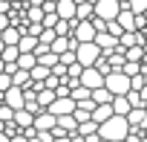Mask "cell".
I'll list each match as a JSON object with an SVG mask.
<instances>
[{
    "label": "cell",
    "mask_w": 147,
    "mask_h": 142,
    "mask_svg": "<svg viewBox=\"0 0 147 142\" xmlns=\"http://www.w3.org/2000/svg\"><path fill=\"white\" fill-rule=\"evenodd\" d=\"M58 64H63V67H69V64H75V49H63V52L58 55Z\"/></svg>",
    "instance_id": "cell-31"
},
{
    "label": "cell",
    "mask_w": 147,
    "mask_h": 142,
    "mask_svg": "<svg viewBox=\"0 0 147 142\" xmlns=\"http://www.w3.org/2000/svg\"><path fill=\"white\" fill-rule=\"evenodd\" d=\"M138 96H141V102H147V87H141V90H138Z\"/></svg>",
    "instance_id": "cell-39"
},
{
    "label": "cell",
    "mask_w": 147,
    "mask_h": 142,
    "mask_svg": "<svg viewBox=\"0 0 147 142\" xmlns=\"http://www.w3.org/2000/svg\"><path fill=\"white\" fill-rule=\"evenodd\" d=\"M23 102H26V93H23V87H9V90H3V104L6 107H12V110H20L23 107Z\"/></svg>",
    "instance_id": "cell-7"
},
{
    "label": "cell",
    "mask_w": 147,
    "mask_h": 142,
    "mask_svg": "<svg viewBox=\"0 0 147 142\" xmlns=\"http://www.w3.org/2000/svg\"><path fill=\"white\" fill-rule=\"evenodd\" d=\"M121 9H130L133 15H144L147 12V0H121Z\"/></svg>",
    "instance_id": "cell-19"
},
{
    "label": "cell",
    "mask_w": 147,
    "mask_h": 142,
    "mask_svg": "<svg viewBox=\"0 0 147 142\" xmlns=\"http://www.w3.org/2000/svg\"><path fill=\"white\" fill-rule=\"evenodd\" d=\"M9 23H12V20H9V15H0V32H3Z\"/></svg>",
    "instance_id": "cell-37"
},
{
    "label": "cell",
    "mask_w": 147,
    "mask_h": 142,
    "mask_svg": "<svg viewBox=\"0 0 147 142\" xmlns=\"http://www.w3.org/2000/svg\"><path fill=\"white\" fill-rule=\"evenodd\" d=\"M144 18H147V12H144Z\"/></svg>",
    "instance_id": "cell-46"
},
{
    "label": "cell",
    "mask_w": 147,
    "mask_h": 142,
    "mask_svg": "<svg viewBox=\"0 0 147 142\" xmlns=\"http://www.w3.org/2000/svg\"><path fill=\"white\" fill-rule=\"evenodd\" d=\"M3 70H6V64H3V58H0V73H3Z\"/></svg>",
    "instance_id": "cell-42"
},
{
    "label": "cell",
    "mask_w": 147,
    "mask_h": 142,
    "mask_svg": "<svg viewBox=\"0 0 147 142\" xmlns=\"http://www.w3.org/2000/svg\"><path fill=\"white\" fill-rule=\"evenodd\" d=\"M92 18V3L84 0V3H75V20H90Z\"/></svg>",
    "instance_id": "cell-20"
},
{
    "label": "cell",
    "mask_w": 147,
    "mask_h": 142,
    "mask_svg": "<svg viewBox=\"0 0 147 142\" xmlns=\"http://www.w3.org/2000/svg\"><path fill=\"white\" fill-rule=\"evenodd\" d=\"M78 84H81V87H87V90H95V87H101V84H104V76L98 73L95 67H81Z\"/></svg>",
    "instance_id": "cell-5"
},
{
    "label": "cell",
    "mask_w": 147,
    "mask_h": 142,
    "mask_svg": "<svg viewBox=\"0 0 147 142\" xmlns=\"http://www.w3.org/2000/svg\"><path fill=\"white\" fill-rule=\"evenodd\" d=\"M124 119H127L130 128H141V130L147 128V110H144V107H130Z\"/></svg>",
    "instance_id": "cell-10"
},
{
    "label": "cell",
    "mask_w": 147,
    "mask_h": 142,
    "mask_svg": "<svg viewBox=\"0 0 147 142\" xmlns=\"http://www.w3.org/2000/svg\"><path fill=\"white\" fill-rule=\"evenodd\" d=\"M35 58H38V64H43V67H55V64H58V55H55L52 49H46V52H38Z\"/></svg>",
    "instance_id": "cell-25"
},
{
    "label": "cell",
    "mask_w": 147,
    "mask_h": 142,
    "mask_svg": "<svg viewBox=\"0 0 147 142\" xmlns=\"http://www.w3.org/2000/svg\"><path fill=\"white\" fill-rule=\"evenodd\" d=\"M9 76H12V84H15V87H23V90H26V87H29V81H32V79H29V73H26V70H18V67L12 70Z\"/></svg>",
    "instance_id": "cell-16"
},
{
    "label": "cell",
    "mask_w": 147,
    "mask_h": 142,
    "mask_svg": "<svg viewBox=\"0 0 147 142\" xmlns=\"http://www.w3.org/2000/svg\"><path fill=\"white\" fill-rule=\"evenodd\" d=\"M20 35H23V32H20V29H18L15 23H9V26H6L3 32H0V41H3L6 46H18V41H20Z\"/></svg>",
    "instance_id": "cell-13"
},
{
    "label": "cell",
    "mask_w": 147,
    "mask_h": 142,
    "mask_svg": "<svg viewBox=\"0 0 147 142\" xmlns=\"http://www.w3.org/2000/svg\"><path fill=\"white\" fill-rule=\"evenodd\" d=\"M9 87H12V76L3 70V73H0V93H3V90H9Z\"/></svg>",
    "instance_id": "cell-34"
},
{
    "label": "cell",
    "mask_w": 147,
    "mask_h": 142,
    "mask_svg": "<svg viewBox=\"0 0 147 142\" xmlns=\"http://www.w3.org/2000/svg\"><path fill=\"white\" fill-rule=\"evenodd\" d=\"M75 107H81V110H87V113H92V110H95V102H92V99H84V102H78Z\"/></svg>",
    "instance_id": "cell-36"
},
{
    "label": "cell",
    "mask_w": 147,
    "mask_h": 142,
    "mask_svg": "<svg viewBox=\"0 0 147 142\" xmlns=\"http://www.w3.org/2000/svg\"><path fill=\"white\" fill-rule=\"evenodd\" d=\"M110 107H113V113H118V116H127V110H130V102H127V96H113Z\"/></svg>",
    "instance_id": "cell-18"
},
{
    "label": "cell",
    "mask_w": 147,
    "mask_h": 142,
    "mask_svg": "<svg viewBox=\"0 0 147 142\" xmlns=\"http://www.w3.org/2000/svg\"><path fill=\"white\" fill-rule=\"evenodd\" d=\"M52 116H66V113H72V110H75V102H72L69 96H55L52 99V104L46 107Z\"/></svg>",
    "instance_id": "cell-8"
},
{
    "label": "cell",
    "mask_w": 147,
    "mask_h": 142,
    "mask_svg": "<svg viewBox=\"0 0 147 142\" xmlns=\"http://www.w3.org/2000/svg\"><path fill=\"white\" fill-rule=\"evenodd\" d=\"M118 12H121V0H95V3H92V18L115 20Z\"/></svg>",
    "instance_id": "cell-4"
},
{
    "label": "cell",
    "mask_w": 147,
    "mask_h": 142,
    "mask_svg": "<svg viewBox=\"0 0 147 142\" xmlns=\"http://www.w3.org/2000/svg\"><path fill=\"white\" fill-rule=\"evenodd\" d=\"M35 64H38L35 52H18V58H15V67H18V70H26V73H29Z\"/></svg>",
    "instance_id": "cell-14"
},
{
    "label": "cell",
    "mask_w": 147,
    "mask_h": 142,
    "mask_svg": "<svg viewBox=\"0 0 147 142\" xmlns=\"http://www.w3.org/2000/svg\"><path fill=\"white\" fill-rule=\"evenodd\" d=\"M72 38H75L78 44H84V41H92L95 38V26L90 23V20H72V32H69Z\"/></svg>",
    "instance_id": "cell-6"
},
{
    "label": "cell",
    "mask_w": 147,
    "mask_h": 142,
    "mask_svg": "<svg viewBox=\"0 0 147 142\" xmlns=\"http://www.w3.org/2000/svg\"><path fill=\"white\" fill-rule=\"evenodd\" d=\"M75 133H81V136H90V133H98V122H92V116H90V119H84V122H78V128H75Z\"/></svg>",
    "instance_id": "cell-22"
},
{
    "label": "cell",
    "mask_w": 147,
    "mask_h": 142,
    "mask_svg": "<svg viewBox=\"0 0 147 142\" xmlns=\"http://www.w3.org/2000/svg\"><path fill=\"white\" fill-rule=\"evenodd\" d=\"M144 110H147V102H144Z\"/></svg>",
    "instance_id": "cell-45"
},
{
    "label": "cell",
    "mask_w": 147,
    "mask_h": 142,
    "mask_svg": "<svg viewBox=\"0 0 147 142\" xmlns=\"http://www.w3.org/2000/svg\"><path fill=\"white\" fill-rule=\"evenodd\" d=\"M52 29H55V35H69V32H72V20H61V18H58V23H55Z\"/></svg>",
    "instance_id": "cell-29"
},
{
    "label": "cell",
    "mask_w": 147,
    "mask_h": 142,
    "mask_svg": "<svg viewBox=\"0 0 147 142\" xmlns=\"http://www.w3.org/2000/svg\"><path fill=\"white\" fill-rule=\"evenodd\" d=\"M92 41H95V46L101 49V55H107V52H113V49L118 46V38H115V35H110V32H104V29H101V32H95V38H92Z\"/></svg>",
    "instance_id": "cell-9"
},
{
    "label": "cell",
    "mask_w": 147,
    "mask_h": 142,
    "mask_svg": "<svg viewBox=\"0 0 147 142\" xmlns=\"http://www.w3.org/2000/svg\"><path fill=\"white\" fill-rule=\"evenodd\" d=\"M12 107H6V104H0V122H12Z\"/></svg>",
    "instance_id": "cell-35"
},
{
    "label": "cell",
    "mask_w": 147,
    "mask_h": 142,
    "mask_svg": "<svg viewBox=\"0 0 147 142\" xmlns=\"http://www.w3.org/2000/svg\"><path fill=\"white\" fill-rule=\"evenodd\" d=\"M18 46H6L3 44V52H0V58H3V64H15V58H18Z\"/></svg>",
    "instance_id": "cell-27"
},
{
    "label": "cell",
    "mask_w": 147,
    "mask_h": 142,
    "mask_svg": "<svg viewBox=\"0 0 147 142\" xmlns=\"http://www.w3.org/2000/svg\"><path fill=\"white\" fill-rule=\"evenodd\" d=\"M0 142H9V136H6V130H0Z\"/></svg>",
    "instance_id": "cell-41"
},
{
    "label": "cell",
    "mask_w": 147,
    "mask_h": 142,
    "mask_svg": "<svg viewBox=\"0 0 147 142\" xmlns=\"http://www.w3.org/2000/svg\"><path fill=\"white\" fill-rule=\"evenodd\" d=\"M101 142H110V139H101Z\"/></svg>",
    "instance_id": "cell-44"
},
{
    "label": "cell",
    "mask_w": 147,
    "mask_h": 142,
    "mask_svg": "<svg viewBox=\"0 0 147 142\" xmlns=\"http://www.w3.org/2000/svg\"><path fill=\"white\" fill-rule=\"evenodd\" d=\"M35 99H38L40 110H46V107L52 104V99H55V90H46V87H43V90H38V93H35Z\"/></svg>",
    "instance_id": "cell-23"
},
{
    "label": "cell",
    "mask_w": 147,
    "mask_h": 142,
    "mask_svg": "<svg viewBox=\"0 0 147 142\" xmlns=\"http://www.w3.org/2000/svg\"><path fill=\"white\" fill-rule=\"evenodd\" d=\"M98 55H101V49L95 46V41H84V44H75V61H78L81 67H92V64L98 61Z\"/></svg>",
    "instance_id": "cell-3"
},
{
    "label": "cell",
    "mask_w": 147,
    "mask_h": 142,
    "mask_svg": "<svg viewBox=\"0 0 147 142\" xmlns=\"http://www.w3.org/2000/svg\"><path fill=\"white\" fill-rule=\"evenodd\" d=\"M35 46H38V38L29 35V32H23L20 41H18V49H20V52H35Z\"/></svg>",
    "instance_id": "cell-17"
},
{
    "label": "cell",
    "mask_w": 147,
    "mask_h": 142,
    "mask_svg": "<svg viewBox=\"0 0 147 142\" xmlns=\"http://www.w3.org/2000/svg\"><path fill=\"white\" fill-rule=\"evenodd\" d=\"M90 99H92L95 104H110V102H113V93H110V90H107V87L101 84V87L90 90Z\"/></svg>",
    "instance_id": "cell-15"
},
{
    "label": "cell",
    "mask_w": 147,
    "mask_h": 142,
    "mask_svg": "<svg viewBox=\"0 0 147 142\" xmlns=\"http://www.w3.org/2000/svg\"><path fill=\"white\" fill-rule=\"evenodd\" d=\"M55 15L61 20H75V0H55Z\"/></svg>",
    "instance_id": "cell-11"
},
{
    "label": "cell",
    "mask_w": 147,
    "mask_h": 142,
    "mask_svg": "<svg viewBox=\"0 0 147 142\" xmlns=\"http://www.w3.org/2000/svg\"><path fill=\"white\" fill-rule=\"evenodd\" d=\"M121 142H127V139H121Z\"/></svg>",
    "instance_id": "cell-47"
},
{
    "label": "cell",
    "mask_w": 147,
    "mask_h": 142,
    "mask_svg": "<svg viewBox=\"0 0 147 142\" xmlns=\"http://www.w3.org/2000/svg\"><path fill=\"white\" fill-rule=\"evenodd\" d=\"M52 41H55V29H46V26H43V29L38 32V44H46V46H49Z\"/></svg>",
    "instance_id": "cell-30"
},
{
    "label": "cell",
    "mask_w": 147,
    "mask_h": 142,
    "mask_svg": "<svg viewBox=\"0 0 147 142\" xmlns=\"http://www.w3.org/2000/svg\"><path fill=\"white\" fill-rule=\"evenodd\" d=\"M90 116H92V122H98V125H101L104 119H110V116H113V107H110V104H95V110H92Z\"/></svg>",
    "instance_id": "cell-21"
},
{
    "label": "cell",
    "mask_w": 147,
    "mask_h": 142,
    "mask_svg": "<svg viewBox=\"0 0 147 142\" xmlns=\"http://www.w3.org/2000/svg\"><path fill=\"white\" fill-rule=\"evenodd\" d=\"M127 130H130V125H127V119L118 116V113H113L110 119H104V122L98 125V136H101V139H110V142H121V139L127 136Z\"/></svg>",
    "instance_id": "cell-1"
},
{
    "label": "cell",
    "mask_w": 147,
    "mask_h": 142,
    "mask_svg": "<svg viewBox=\"0 0 147 142\" xmlns=\"http://www.w3.org/2000/svg\"><path fill=\"white\" fill-rule=\"evenodd\" d=\"M26 18H29V23H40L43 9H40V6H29V9H26Z\"/></svg>",
    "instance_id": "cell-28"
},
{
    "label": "cell",
    "mask_w": 147,
    "mask_h": 142,
    "mask_svg": "<svg viewBox=\"0 0 147 142\" xmlns=\"http://www.w3.org/2000/svg\"><path fill=\"white\" fill-rule=\"evenodd\" d=\"M141 136H144V139H147V128H144V130H141Z\"/></svg>",
    "instance_id": "cell-43"
},
{
    "label": "cell",
    "mask_w": 147,
    "mask_h": 142,
    "mask_svg": "<svg viewBox=\"0 0 147 142\" xmlns=\"http://www.w3.org/2000/svg\"><path fill=\"white\" fill-rule=\"evenodd\" d=\"M104 32H110V35H115V38H118V35H121L124 29H121V26H118L115 20H107V26H104Z\"/></svg>",
    "instance_id": "cell-33"
},
{
    "label": "cell",
    "mask_w": 147,
    "mask_h": 142,
    "mask_svg": "<svg viewBox=\"0 0 147 142\" xmlns=\"http://www.w3.org/2000/svg\"><path fill=\"white\" fill-rule=\"evenodd\" d=\"M141 87H144V73L130 76V90H141Z\"/></svg>",
    "instance_id": "cell-32"
},
{
    "label": "cell",
    "mask_w": 147,
    "mask_h": 142,
    "mask_svg": "<svg viewBox=\"0 0 147 142\" xmlns=\"http://www.w3.org/2000/svg\"><path fill=\"white\" fill-rule=\"evenodd\" d=\"M55 122H58V119H55L49 110H40V113H35L32 128H35V130H52V128H55Z\"/></svg>",
    "instance_id": "cell-12"
},
{
    "label": "cell",
    "mask_w": 147,
    "mask_h": 142,
    "mask_svg": "<svg viewBox=\"0 0 147 142\" xmlns=\"http://www.w3.org/2000/svg\"><path fill=\"white\" fill-rule=\"evenodd\" d=\"M84 142H101V136L98 133H90V136H84Z\"/></svg>",
    "instance_id": "cell-38"
},
{
    "label": "cell",
    "mask_w": 147,
    "mask_h": 142,
    "mask_svg": "<svg viewBox=\"0 0 147 142\" xmlns=\"http://www.w3.org/2000/svg\"><path fill=\"white\" fill-rule=\"evenodd\" d=\"M141 58H144L141 44H136V46H127V49H124V61H141Z\"/></svg>",
    "instance_id": "cell-24"
},
{
    "label": "cell",
    "mask_w": 147,
    "mask_h": 142,
    "mask_svg": "<svg viewBox=\"0 0 147 142\" xmlns=\"http://www.w3.org/2000/svg\"><path fill=\"white\" fill-rule=\"evenodd\" d=\"M104 87L113 93V96H124L130 90V76H124L121 70H113V73L104 76Z\"/></svg>",
    "instance_id": "cell-2"
},
{
    "label": "cell",
    "mask_w": 147,
    "mask_h": 142,
    "mask_svg": "<svg viewBox=\"0 0 147 142\" xmlns=\"http://www.w3.org/2000/svg\"><path fill=\"white\" fill-rule=\"evenodd\" d=\"M26 3H29V6H40V3H43V0H26Z\"/></svg>",
    "instance_id": "cell-40"
},
{
    "label": "cell",
    "mask_w": 147,
    "mask_h": 142,
    "mask_svg": "<svg viewBox=\"0 0 147 142\" xmlns=\"http://www.w3.org/2000/svg\"><path fill=\"white\" fill-rule=\"evenodd\" d=\"M46 76H49V67H43V64H35V67L29 70V79H32V81H43Z\"/></svg>",
    "instance_id": "cell-26"
},
{
    "label": "cell",
    "mask_w": 147,
    "mask_h": 142,
    "mask_svg": "<svg viewBox=\"0 0 147 142\" xmlns=\"http://www.w3.org/2000/svg\"><path fill=\"white\" fill-rule=\"evenodd\" d=\"M52 3H55V0H52Z\"/></svg>",
    "instance_id": "cell-48"
}]
</instances>
